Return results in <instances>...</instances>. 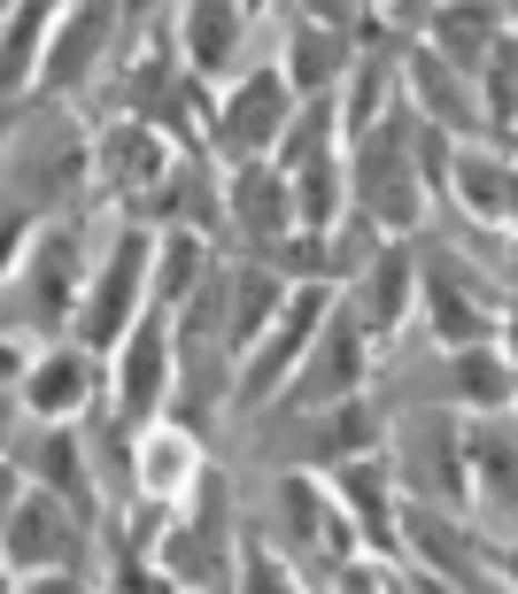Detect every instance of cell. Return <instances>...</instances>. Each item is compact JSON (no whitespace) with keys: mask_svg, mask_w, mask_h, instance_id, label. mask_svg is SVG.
Here are the masks:
<instances>
[{"mask_svg":"<svg viewBox=\"0 0 518 594\" xmlns=\"http://www.w3.org/2000/svg\"><path fill=\"white\" fill-rule=\"evenodd\" d=\"M363 193H371L379 217H410V209H418V201H410V170L395 162V148H371V162H363Z\"/></svg>","mask_w":518,"mask_h":594,"instance_id":"cell-1","label":"cell"},{"mask_svg":"<svg viewBox=\"0 0 518 594\" xmlns=\"http://www.w3.org/2000/svg\"><path fill=\"white\" fill-rule=\"evenodd\" d=\"M132 279H140V240H124V255H117V271H109V286L93 301V340H117V324H124V301H132Z\"/></svg>","mask_w":518,"mask_h":594,"instance_id":"cell-2","label":"cell"},{"mask_svg":"<svg viewBox=\"0 0 518 594\" xmlns=\"http://www.w3.org/2000/svg\"><path fill=\"white\" fill-rule=\"evenodd\" d=\"M271 101H279V85H271V78H256V85L240 93V109H232V124H225V132H232V148H256V140L271 132Z\"/></svg>","mask_w":518,"mask_h":594,"instance_id":"cell-3","label":"cell"},{"mask_svg":"<svg viewBox=\"0 0 518 594\" xmlns=\"http://www.w3.org/2000/svg\"><path fill=\"white\" fill-rule=\"evenodd\" d=\"M193 8H201V16H193V54L217 62L225 39H232V0H193Z\"/></svg>","mask_w":518,"mask_h":594,"instance_id":"cell-4","label":"cell"},{"mask_svg":"<svg viewBox=\"0 0 518 594\" xmlns=\"http://www.w3.org/2000/svg\"><path fill=\"white\" fill-rule=\"evenodd\" d=\"M348 379H356V340H348V332H333V348L318 355V379H310V394H341Z\"/></svg>","mask_w":518,"mask_h":594,"instance_id":"cell-5","label":"cell"},{"mask_svg":"<svg viewBox=\"0 0 518 594\" xmlns=\"http://www.w3.org/2000/svg\"><path fill=\"white\" fill-rule=\"evenodd\" d=\"M156 371H163V348H156V332L132 348V379H124V402L132 410H148V394H156Z\"/></svg>","mask_w":518,"mask_h":594,"instance_id":"cell-6","label":"cell"},{"mask_svg":"<svg viewBox=\"0 0 518 594\" xmlns=\"http://www.w3.org/2000/svg\"><path fill=\"white\" fill-rule=\"evenodd\" d=\"M70 394H78V363L62 355V363H47V371H39V386H31V402H39V410H62Z\"/></svg>","mask_w":518,"mask_h":594,"instance_id":"cell-7","label":"cell"},{"mask_svg":"<svg viewBox=\"0 0 518 594\" xmlns=\"http://www.w3.org/2000/svg\"><path fill=\"white\" fill-rule=\"evenodd\" d=\"M434 316H441L449 340H472V309L457 301V286H434Z\"/></svg>","mask_w":518,"mask_h":594,"instance_id":"cell-8","label":"cell"},{"mask_svg":"<svg viewBox=\"0 0 518 594\" xmlns=\"http://www.w3.org/2000/svg\"><path fill=\"white\" fill-rule=\"evenodd\" d=\"M117 170H124V178H156V148H148L140 132H124V140H117Z\"/></svg>","mask_w":518,"mask_h":594,"instance_id":"cell-9","label":"cell"},{"mask_svg":"<svg viewBox=\"0 0 518 594\" xmlns=\"http://www.w3.org/2000/svg\"><path fill=\"white\" fill-rule=\"evenodd\" d=\"M271 193H279L271 178H248V185H240V209H248V224H256V232H271Z\"/></svg>","mask_w":518,"mask_h":594,"instance_id":"cell-10","label":"cell"},{"mask_svg":"<svg viewBox=\"0 0 518 594\" xmlns=\"http://www.w3.org/2000/svg\"><path fill=\"white\" fill-rule=\"evenodd\" d=\"M402 279H410V271H402V255H387V263H379V294H371V309H379V316H395V301H402Z\"/></svg>","mask_w":518,"mask_h":594,"instance_id":"cell-11","label":"cell"},{"mask_svg":"<svg viewBox=\"0 0 518 594\" xmlns=\"http://www.w3.org/2000/svg\"><path fill=\"white\" fill-rule=\"evenodd\" d=\"M465 386H472L480 402H496V394H504V371H496L488 355H472V363H465Z\"/></svg>","mask_w":518,"mask_h":594,"instance_id":"cell-12","label":"cell"},{"mask_svg":"<svg viewBox=\"0 0 518 594\" xmlns=\"http://www.w3.org/2000/svg\"><path fill=\"white\" fill-rule=\"evenodd\" d=\"M240 309H248V316H240V332H256V324H263V309H271V279H248V286H240Z\"/></svg>","mask_w":518,"mask_h":594,"instance_id":"cell-13","label":"cell"},{"mask_svg":"<svg viewBox=\"0 0 518 594\" xmlns=\"http://www.w3.org/2000/svg\"><path fill=\"white\" fill-rule=\"evenodd\" d=\"M480 31H488L480 16H449V47H480Z\"/></svg>","mask_w":518,"mask_h":594,"instance_id":"cell-14","label":"cell"}]
</instances>
